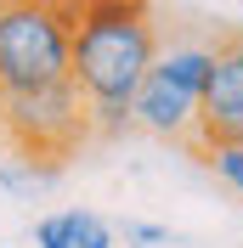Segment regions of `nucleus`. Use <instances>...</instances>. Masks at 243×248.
Returning <instances> with one entry per match:
<instances>
[{
    "label": "nucleus",
    "instance_id": "obj_1",
    "mask_svg": "<svg viewBox=\"0 0 243 248\" xmlns=\"http://www.w3.org/2000/svg\"><path fill=\"white\" fill-rule=\"evenodd\" d=\"M158 40H164V17L153 0H79L68 79L91 108L96 141L130 130V91L158 57Z\"/></svg>",
    "mask_w": 243,
    "mask_h": 248
},
{
    "label": "nucleus",
    "instance_id": "obj_2",
    "mask_svg": "<svg viewBox=\"0 0 243 248\" xmlns=\"http://www.w3.org/2000/svg\"><path fill=\"white\" fill-rule=\"evenodd\" d=\"M96 141V124L74 79H51L29 91H0V147L46 175H62Z\"/></svg>",
    "mask_w": 243,
    "mask_h": 248
},
{
    "label": "nucleus",
    "instance_id": "obj_3",
    "mask_svg": "<svg viewBox=\"0 0 243 248\" xmlns=\"http://www.w3.org/2000/svg\"><path fill=\"white\" fill-rule=\"evenodd\" d=\"M215 29H170L158 40V57L147 62L141 85L130 91V124L158 141L192 147V119H198V91H204V68H209Z\"/></svg>",
    "mask_w": 243,
    "mask_h": 248
},
{
    "label": "nucleus",
    "instance_id": "obj_4",
    "mask_svg": "<svg viewBox=\"0 0 243 248\" xmlns=\"http://www.w3.org/2000/svg\"><path fill=\"white\" fill-rule=\"evenodd\" d=\"M79 0H0V91L68 79Z\"/></svg>",
    "mask_w": 243,
    "mask_h": 248
},
{
    "label": "nucleus",
    "instance_id": "obj_5",
    "mask_svg": "<svg viewBox=\"0 0 243 248\" xmlns=\"http://www.w3.org/2000/svg\"><path fill=\"white\" fill-rule=\"evenodd\" d=\"M232 141H243V23L215 29L204 91H198V119H192V147L187 153L204 158L209 147H232Z\"/></svg>",
    "mask_w": 243,
    "mask_h": 248
},
{
    "label": "nucleus",
    "instance_id": "obj_6",
    "mask_svg": "<svg viewBox=\"0 0 243 248\" xmlns=\"http://www.w3.org/2000/svg\"><path fill=\"white\" fill-rule=\"evenodd\" d=\"M119 232L91 209H57V215L34 220V248H113Z\"/></svg>",
    "mask_w": 243,
    "mask_h": 248
},
{
    "label": "nucleus",
    "instance_id": "obj_7",
    "mask_svg": "<svg viewBox=\"0 0 243 248\" xmlns=\"http://www.w3.org/2000/svg\"><path fill=\"white\" fill-rule=\"evenodd\" d=\"M198 164H209V170H215V175H221V181H226L232 192L243 198V141H232V147H209Z\"/></svg>",
    "mask_w": 243,
    "mask_h": 248
},
{
    "label": "nucleus",
    "instance_id": "obj_8",
    "mask_svg": "<svg viewBox=\"0 0 243 248\" xmlns=\"http://www.w3.org/2000/svg\"><path fill=\"white\" fill-rule=\"evenodd\" d=\"M119 237H124V243H136V248H164V243H170L164 226H141V220H124Z\"/></svg>",
    "mask_w": 243,
    "mask_h": 248
}]
</instances>
